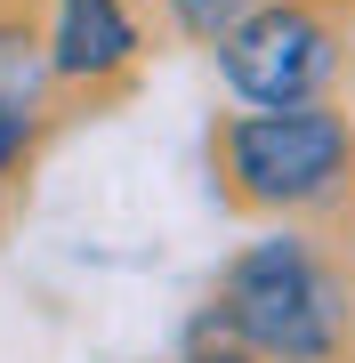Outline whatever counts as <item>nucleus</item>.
Listing matches in <instances>:
<instances>
[{
	"instance_id": "obj_3",
	"label": "nucleus",
	"mask_w": 355,
	"mask_h": 363,
	"mask_svg": "<svg viewBox=\"0 0 355 363\" xmlns=\"http://www.w3.org/2000/svg\"><path fill=\"white\" fill-rule=\"evenodd\" d=\"M218 65H226V81H235L250 105H307L331 81L339 49H331V25L307 0H283V9L242 16V25L218 40Z\"/></svg>"
},
{
	"instance_id": "obj_4",
	"label": "nucleus",
	"mask_w": 355,
	"mask_h": 363,
	"mask_svg": "<svg viewBox=\"0 0 355 363\" xmlns=\"http://www.w3.org/2000/svg\"><path fill=\"white\" fill-rule=\"evenodd\" d=\"M137 57V25L121 0H65L57 9V33H49V65L65 81H97V73H121Z\"/></svg>"
},
{
	"instance_id": "obj_2",
	"label": "nucleus",
	"mask_w": 355,
	"mask_h": 363,
	"mask_svg": "<svg viewBox=\"0 0 355 363\" xmlns=\"http://www.w3.org/2000/svg\"><path fill=\"white\" fill-rule=\"evenodd\" d=\"M347 121L315 105H259L226 130V169L250 202H315L347 169Z\"/></svg>"
},
{
	"instance_id": "obj_5",
	"label": "nucleus",
	"mask_w": 355,
	"mask_h": 363,
	"mask_svg": "<svg viewBox=\"0 0 355 363\" xmlns=\"http://www.w3.org/2000/svg\"><path fill=\"white\" fill-rule=\"evenodd\" d=\"M33 89H40V57H33V40L16 33V25H0V97H9L16 113H33Z\"/></svg>"
},
{
	"instance_id": "obj_1",
	"label": "nucleus",
	"mask_w": 355,
	"mask_h": 363,
	"mask_svg": "<svg viewBox=\"0 0 355 363\" xmlns=\"http://www.w3.org/2000/svg\"><path fill=\"white\" fill-rule=\"evenodd\" d=\"M226 323H235L259 355L315 363V355H331V339H339V291H331V274L307 259L299 242H259L235 267Z\"/></svg>"
},
{
	"instance_id": "obj_7",
	"label": "nucleus",
	"mask_w": 355,
	"mask_h": 363,
	"mask_svg": "<svg viewBox=\"0 0 355 363\" xmlns=\"http://www.w3.org/2000/svg\"><path fill=\"white\" fill-rule=\"evenodd\" d=\"M16 145H25V113L0 97V162H16Z\"/></svg>"
},
{
	"instance_id": "obj_6",
	"label": "nucleus",
	"mask_w": 355,
	"mask_h": 363,
	"mask_svg": "<svg viewBox=\"0 0 355 363\" xmlns=\"http://www.w3.org/2000/svg\"><path fill=\"white\" fill-rule=\"evenodd\" d=\"M170 16H178L194 40H226V33L250 16V0H170Z\"/></svg>"
},
{
	"instance_id": "obj_8",
	"label": "nucleus",
	"mask_w": 355,
	"mask_h": 363,
	"mask_svg": "<svg viewBox=\"0 0 355 363\" xmlns=\"http://www.w3.org/2000/svg\"><path fill=\"white\" fill-rule=\"evenodd\" d=\"M194 363H250V355H194Z\"/></svg>"
}]
</instances>
